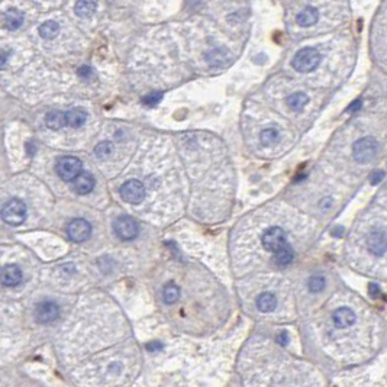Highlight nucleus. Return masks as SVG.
I'll list each match as a JSON object with an SVG mask.
<instances>
[{"label": "nucleus", "mask_w": 387, "mask_h": 387, "mask_svg": "<svg viewBox=\"0 0 387 387\" xmlns=\"http://www.w3.org/2000/svg\"><path fill=\"white\" fill-rule=\"evenodd\" d=\"M319 51L316 48H312V47H306V48H302L296 52L295 58L292 61V66L299 73H311L319 66Z\"/></svg>", "instance_id": "nucleus-1"}, {"label": "nucleus", "mask_w": 387, "mask_h": 387, "mask_svg": "<svg viewBox=\"0 0 387 387\" xmlns=\"http://www.w3.org/2000/svg\"><path fill=\"white\" fill-rule=\"evenodd\" d=\"M93 187H94V178H93L90 173H85L83 171L73 181V190L77 194H89L93 190Z\"/></svg>", "instance_id": "nucleus-13"}, {"label": "nucleus", "mask_w": 387, "mask_h": 387, "mask_svg": "<svg viewBox=\"0 0 387 387\" xmlns=\"http://www.w3.org/2000/svg\"><path fill=\"white\" fill-rule=\"evenodd\" d=\"M278 138H280V134L276 128H267L260 135L261 142L264 145H274L278 141Z\"/></svg>", "instance_id": "nucleus-23"}, {"label": "nucleus", "mask_w": 387, "mask_h": 387, "mask_svg": "<svg viewBox=\"0 0 387 387\" xmlns=\"http://www.w3.org/2000/svg\"><path fill=\"white\" fill-rule=\"evenodd\" d=\"M90 74H92V68H90V67H87V66H83V67L78 68V76H80V77H85V78H87V77L90 76Z\"/></svg>", "instance_id": "nucleus-29"}, {"label": "nucleus", "mask_w": 387, "mask_h": 387, "mask_svg": "<svg viewBox=\"0 0 387 387\" xmlns=\"http://www.w3.org/2000/svg\"><path fill=\"white\" fill-rule=\"evenodd\" d=\"M274 257H276V262H277L278 266H289V264L293 261L295 254H293L292 247H290V245H286L283 250H280L277 254H274Z\"/></svg>", "instance_id": "nucleus-22"}, {"label": "nucleus", "mask_w": 387, "mask_h": 387, "mask_svg": "<svg viewBox=\"0 0 387 387\" xmlns=\"http://www.w3.org/2000/svg\"><path fill=\"white\" fill-rule=\"evenodd\" d=\"M59 32V26L58 24H55L54 21H48V22H44L43 25L39 26V35L43 36L44 39H52L55 38Z\"/></svg>", "instance_id": "nucleus-20"}, {"label": "nucleus", "mask_w": 387, "mask_h": 387, "mask_svg": "<svg viewBox=\"0 0 387 387\" xmlns=\"http://www.w3.org/2000/svg\"><path fill=\"white\" fill-rule=\"evenodd\" d=\"M82 161L78 160L77 157H73V155H66V157H61L58 161H57V166H55V171L64 181H74L77 177L80 176L83 171H82Z\"/></svg>", "instance_id": "nucleus-2"}, {"label": "nucleus", "mask_w": 387, "mask_h": 387, "mask_svg": "<svg viewBox=\"0 0 387 387\" xmlns=\"http://www.w3.org/2000/svg\"><path fill=\"white\" fill-rule=\"evenodd\" d=\"M67 116V127L70 128H80L82 125H85L86 119H87V113L83 109H71L66 112Z\"/></svg>", "instance_id": "nucleus-18"}, {"label": "nucleus", "mask_w": 387, "mask_h": 387, "mask_svg": "<svg viewBox=\"0 0 387 387\" xmlns=\"http://www.w3.org/2000/svg\"><path fill=\"white\" fill-rule=\"evenodd\" d=\"M319 19V13L315 8H306L296 17V22L300 26H312L315 25Z\"/></svg>", "instance_id": "nucleus-16"}, {"label": "nucleus", "mask_w": 387, "mask_h": 387, "mask_svg": "<svg viewBox=\"0 0 387 387\" xmlns=\"http://www.w3.org/2000/svg\"><path fill=\"white\" fill-rule=\"evenodd\" d=\"M277 341L281 345H286L287 344V334H286V332H281V334L278 335Z\"/></svg>", "instance_id": "nucleus-33"}, {"label": "nucleus", "mask_w": 387, "mask_h": 387, "mask_svg": "<svg viewBox=\"0 0 387 387\" xmlns=\"http://www.w3.org/2000/svg\"><path fill=\"white\" fill-rule=\"evenodd\" d=\"M325 284H327V281H325V278L322 277V276H313L308 281V287H309V290H311L312 293H319V292H322L325 289Z\"/></svg>", "instance_id": "nucleus-25"}, {"label": "nucleus", "mask_w": 387, "mask_h": 387, "mask_svg": "<svg viewBox=\"0 0 387 387\" xmlns=\"http://www.w3.org/2000/svg\"><path fill=\"white\" fill-rule=\"evenodd\" d=\"M162 297L167 304H173L180 299V289L174 283H169V284H166L164 290H162Z\"/></svg>", "instance_id": "nucleus-21"}, {"label": "nucleus", "mask_w": 387, "mask_h": 387, "mask_svg": "<svg viewBox=\"0 0 387 387\" xmlns=\"http://www.w3.org/2000/svg\"><path fill=\"white\" fill-rule=\"evenodd\" d=\"M147 348H148L150 351H158V350L162 348V344L158 342V341H152V342H150V344L147 345Z\"/></svg>", "instance_id": "nucleus-30"}, {"label": "nucleus", "mask_w": 387, "mask_h": 387, "mask_svg": "<svg viewBox=\"0 0 387 387\" xmlns=\"http://www.w3.org/2000/svg\"><path fill=\"white\" fill-rule=\"evenodd\" d=\"M26 218V206L25 203L19 199H12L9 200L3 209H2V219L9 223V225H13V227H17L21 225Z\"/></svg>", "instance_id": "nucleus-4"}, {"label": "nucleus", "mask_w": 387, "mask_h": 387, "mask_svg": "<svg viewBox=\"0 0 387 387\" xmlns=\"http://www.w3.org/2000/svg\"><path fill=\"white\" fill-rule=\"evenodd\" d=\"M120 196L124 197V200L131 205H139L142 202L144 197H145V186L139 181V180H128L127 183L120 186Z\"/></svg>", "instance_id": "nucleus-7"}, {"label": "nucleus", "mask_w": 387, "mask_h": 387, "mask_svg": "<svg viewBox=\"0 0 387 387\" xmlns=\"http://www.w3.org/2000/svg\"><path fill=\"white\" fill-rule=\"evenodd\" d=\"M383 178H384V173H383V171H376V173H373V176H371L370 183L373 186H377L379 183L383 181Z\"/></svg>", "instance_id": "nucleus-28"}, {"label": "nucleus", "mask_w": 387, "mask_h": 387, "mask_svg": "<svg viewBox=\"0 0 387 387\" xmlns=\"http://www.w3.org/2000/svg\"><path fill=\"white\" fill-rule=\"evenodd\" d=\"M6 58H8V55H6V52L3 51V52H2V68H5V64H6Z\"/></svg>", "instance_id": "nucleus-34"}, {"label": "nucleus", "mask_w": 387, "mask_h": 387, "mask_svg": "<svg viewBox=\"0 0 387 387\" xmlns=\"http://www.w3.org/2000/svg\"><path fill=\"white\" fill-rule=\"evenodd\" d=\"M67 235L74 242H85L92 235V225L85 219H73L68 223Z\"/></svg>", "instance_id": "nucleus-8"}, {"label": "nucleus", "mask_w": 387, "mask_h": 387, "mask_svg": "<svg viewBox=\"0 0 387 387\" xmlns=\"http://www.w3.org/2000/svg\"><path fill=\"white\" fill-rule=\"evenodd\" d=\"M74 10H76L77 16L87 17L93 15V12L96 10V3H93V2H78V3H76Z\"/></svg>", "instance_id": "nucleus-24"}, {"label": "nucleus", "mask_w": 387, "mask_h": 387, "mask_svg": "<svg viewBox=\"0 0 387 387\" xmlns=\"http://www.w3.org/2000/svg\"><path fill=\"white\" fill-rule=\"evenodd\" d=\"M379 145L373 138H361L355 141L353 145V157L354 160L360 164H369L377 152Z\"/></svg>", "instance_id": "nucleus-3"}, {"label": "nucleus", "mask_w": 387, "mask_h": 387, "mask_svg": "<svg viewBox=\"0 0 387 387\" xmlns=\"http://www.w3.org/2000/svg\"><path fill=\"white\" fill-rule=\"evenodd\" d=\"M45 124L52 131H58V129L67 125V116H66L64 112L51 110L50 113H47V116H45Z\"/></svg>", "instance_id": "nucleus-14"}, {"label": "nucleus", "mask_w": 387, "mask_h": 387, "mask_svg": "<svg viewBox=\"0 0 387 387\" xmlns=\"http://www.w3.org/2000/svg\"><path fill=\"white\" fill-rule=\"evenodd\" d=\"M276 306H277V299L273 293H262L257 297V308L260 312L269 313L274 311Z\"/></svg>", "instance_id": "nucleus-17"}, {"label": "nucleus", "mask_w": 387, "mask_h": 387, "mask_svg": "<svg viewBox=\"0 0 387 387\" xmlns=\"http://www.w3.org/2000/svg\"><path fill=\"white\" fill-rule=\"evenodd\" d=\"M262 245L264 248L273 254H277L280 250H283L287 244L286 232L281 228H270L262 235Z\"/></svg>", "instance_id": "nucleus-5"}, {"label": "nucleus", "mask_w": 387, "mask_h": 387, "mask_svg": "<svg viewBox=\"0 0 387 387\" xmlns=\"http://www.w3.org/2000/svg\"><path fill=\"white\" fill-rule=\"evenodd\" d=\"M369 289H370V293L373 297H377L379 295H381V292H380V287L377 286V284H373L371 283L370 286H369Z\"/></svg>", "instance_id": "nucleus-31"}, {"label": "nucleus", "mask_w": 387, "mask_h": 387, "mask_svg": "<svg viewBox=\"0 0 387 387\" xmlns=\"http://www.w3.org/2000/svg\"><path fill=\"white\" fill-rule=\"evenodd\" d=\"M367 250L376 257H383L387 253V235L383 231H371L367 236Z\"/></svg>", "instance_id": "nucleus-10"}, {"label": "nucleus", "mask_w": 387, "mask_h": 387, "mask_svg": "<svg viewBox=\"0 0 387 387\" xmlns=\"http://www.w3.org/2000/svg\"><path fill=\"white\" fill-rule=\"evenodd\" d=\"M3 22H5L6 28L15 31L24 24V13L17 9H9L3 13Z\"/></svg>", "instance_id": "nucleus-15"}, {"label": "nucleus", "mask_w": 387, "mask_h": 387, "mask_svg": "<svg viewBox=\"0 0 387 387\" xmlns=\"http://www.w3.org/2000/svg\"><path fill=\"white\" fill-rule=\"evenodd\" d=\"M113 231L122 241H132L138 236L139 228H138L136 220L131 216H119L113 222Z\"/></svg>", "instance_id": "nucleus-6"}, {"label": "nucleus", "mask_w": 387, "mask_h": 387, "mask_svg": "<svg viewBox=\"0 0 387 387\" xmlns=\"http://www.w3.org/2000/svg\"><path fill=\"white\" fill-rule=\"evenodd\" d=\"M360 108H361V101L355 100L353 105H351V106L348 108V112H357V110L360 109Z\"/></svg>", "instance_id": "nucleus-32"}, {"label": "nucleus", "mask_w": 387, "mask_h": 387, "mask_svg": "<svg viewBox=\"0 0 387 387\" xmlns=\"http://www.w3.org/2000/svg\"><path fill=\"white\" fill-rule=\"evenodd\" d=\"M22 281V271L16 266H5L2 270V283L6 287H15Z\"/></svg>", "instance_id": "nucleus-11"}, {"label": "nucleus", "mask_w": 387, "mask_h": 387, "mask_svg": "<svg viewBox=\"0 0 387 387\" xmlns=\"http://www.w3.org/2000/svg\"><path fill=\"white\" fill-rule=\"evenodd\" d=\"M59 316V308L55 302L51 300H44L38 303L36 309H35V318L39 323H51L55 319H58Z\"/></svg>", "instance_id": "nucleus-9"}, {"label": "nucleus", "mask_w": 387, "mask_h": 387, "mask_svg": "<svg viewBox=\"0 0 387 387\" xmlns=\"http://www.w3.org/2000/svg\"><path fill=\"white\" fill-rule=\"evenodd\" d=\"M308 101H309L308 94H304V93L302 92H296L287 97V105H289V108L292 110H295V112H300Z\"/></svg>", "instance_id": "nucleus-19"}, {"label": "nucleus", "mask_w": 387, "mask_h": 387, "mask_svg": "<svg viewBox=\"0 0 387 387\" xmlns=\"http://www.w3.org/2000/svg\"><path fill=\"white\" fill-rule=\"evenodd\" d=\"M113 151V147H112V144L109 141H105V142H100L96 145V148H94V154L99 157V158H105V157H108L110 152Z\"/></svg>", "instance_id": "nucleus-26"}, {"label": "nucleus", "mask_w": 387, "mask_h": 387, "mask_svg": "<svg viewBox=\"0 0 387 387\" xmlns=\"http://www.w3.org/2000/svg\"><path fill=\"white\" fill-rule=\"evenodd\" d=\"M161 100H162V93L161 92L150 93L148 96L142 97L144 105H147V106H155V105H158Z\"/></svg>", "instance_id": "nucleus-27"}, {"label": "nucleus", "mask_w": 387, "mask_h": 387, "mask_svg": "<svg viewBox=\"0 0 387 387\" xmlns=\"http://www.w3.org/2000/svg\"><path fill=\"white\" fill-rule=\"evenodd\" d=\"M332 319L338 328H348L355 322V313L350 308H339L334 312Z\"/></svg>", "instance_id": "nucleus-12"}]
</instances>
